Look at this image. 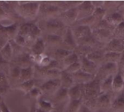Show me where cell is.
<instances>
[{
	"mask_svg": "<svg viewBox=\"0 0 124 112\" xmlns=\"http://www.w3.org/2000/svg\"><path fill=\"white\" fill-rule=\"evenodd\" d=\"M100 93V81L95 77L92 82L84 85L82 103L91 109L95 108L97 99Z\"/></svg>",
	"mask_w": 124,
	"mask_h": 112,
	"instance_id": "1",
	"label": "cell"
},
{
	"mask_svg": "<svg viewBox=\"0 0 124 112\" xmlns=\"http://www.w3.org/2000/svg\"><path fill=\"white\" fill-rule=\"evenodd\" d=\"M41 33V30L38 25L32 23H26L23 24L18 29L17 34L23 37L25 41L26 45L28 43H31V45L33 42L39 38V36Z\"/></svg>",
	"mask_w": 124,
	"mask_h": 112,
	"instance_id": "2",
	"label": "cell"
},
{
	"mask_svg": "<svg viewBox=\"0 0 124 112\" xmlns=\"http://www.w3.org/2000/svg\"><path fill=\"white\" fill-rule=\"evenodd\" d=\"M39 2H17L15 10L22 17L25 19H33L39 15Z\"/></svg>",
	"mask_w": 124,
	"mask_h": 112,
	"instance_id": "3",
	"label": "cell"
},
{
	"mask_svg": "<svg viewBox=\"0 0 124 112\" xmlns=\"http://www.w3.org/2000/svg\"><path fill=\"white\" fill-rule=\"evenodd\" d=\"M67 28L66 25L59 17L50 18L44 21V28L47 32V34L57 35L62 37Z\"/></svg>",
	"mask_w": 124,
	"mask_h": 112,
	"instance_id": "4",
	"label": "cell"
},
{
	"mask_svg": "<svg viewBox=\"0 0 124 112\" xmlns=\"http://www.w3.org/2000/svg\"><path fill=\"white\" fill-rule=\"evenodd\" d=\"M62 10L57 5L56 2H42L40 3L39 15L46 17V20L58 17Z\"/></svg>",
	"mask_w": 124,
	"mask_h": 112,
	"instance_id": "5",
	"label": "cell"
},
{
	"mask_svg": "<svg viewBox=\"0 0 124 112\" xmlns=\"http://www.w3.org/2000/svg\"><path fill=\"white\" fill-rule=\"evenodd\" d=\"M118 71V65L115 63H103L98 67L95 77L100 82L110 75H115Z\"/></svg>",
	"mask_w": 124,
	"mask_h": 112,
	"instance_id": "6",
	"label": "cell"
},
{
	"mask_svg": "<svg viewBox=\"0 0 124 112\" xmlns=\"http://www.w3.org/2000/svg\"><path fill=\"white\" fill-rule=\"evenodd\" d=\"M76 8L78 11L77 21L93 15L94 11L95 9L92 1H81Z\"/></svg>",
	"mask_w": 124,
	"mask_h": 112,
	"instance_id": "7",
	"label": "cell"
},
{
	"mask_svg": "<svg viewBox=\"0 0 124 112\" xmlns=\"http://www.w3.org/2000/svg\"><path fill=\"white\" fill-rule=\"evenodd\" d=\"M77 46L78 45L73 36L71 28L68 27L65 33L62 36V44L60 47L65 50H67L68 51H70V52H74Z\"/></svg>",
	"mask_w": 124,
	"mask_h": 112,
	"instance_id": "8",
	"label": "cell"
},
{
	"mask_svg": "<svg viewBox=\"0 0 124 112\" xmlns=\"http://www.w3.org/2000/svg\"><path fill=\"white\" fill-rule=\"evenodd\" d=\"M60 87V79L46 80L44 83H43L39 86V89L41 90L42 94L52 95H53Z\"/></svg>",
	"mask_w": 124,
	"mask_h": 112,
	"instance_id": "9",
	"label": "cell"
},
{
	"mask_svg": "<svg viewBox=\"0 0 124 112\" xmlns=\"http://www.w3.org/2000/svg\"><path fill=\"white\" fill-rule=\"evenodd\" d=\"M92 34L97 42H108L114 36L113 31L104 28H94L92 29Z\"/></svg>",
	"mask_w": 124,
	"mask_h": 112,
	"instance_id": "10",
	"label": "cell"
},
{
	"mask_svg": "<svg viewBox=\"0 0 124 112\" xmlns=\"http://www.w3.org/2000/svg\"><path fill=\"white\" fill-rule=\"evenodd\" d=\"M76 7L70 8L64 12H62L58 17L65 25L75 24V23L77 21L78 17V11Z\"/></svg>",
	"mask_w": 124,
	"mask_h": 112,
	"instance_id": "11",
	"label": "cell"
},
{
	"mask_svg": "<svg viewBox=\"0 0 124 112\" xmlns=\"http://www.w3.org/2000/svg\"><path fill=\"white\" fill-rule=\"evenodd\" d=\"M105 52H114L121 53L124 50V39L119 37H113L107 43Z\"/></svg>",
	"mask_w": 124,
	"mask_h": 112,
	"instance_id": "12",
	"label": "cell"
},
{
	"mask_svg": "<svg viewBox=\"0 0 124 112\" xmlns=\"http://www.w3.org/2000/svg\"><path fill=\"white\" fill-rule=\"evenodd\" d=\"M81 63V70L85 73L95 76L98 69V66L89 60L86 56L79 58Z\"/></svg>",
	"mask_w": 124,
	"mask_h": 112,
	"instance_id": "13",
	"label": "cell"
},
{
	"mask_svg": "<svg viewBox=\"0 0 124 112\" xmlns=\"http://www.w3.org/2000/svg\"><path fill=\"white\" fill-rule=\"evenodd\" d=\"M14 66H18L20 69L27 68L29 66H32L33 61L31 60V53L23 52L22 54L15 57V60L13 61Z\"/></svg>",
	"mask_w": 124,
	"mask_h": 112,
	"instance_id": "14",
	"label": "cell"
},
{
	"mask_svg": "<svg viewBox=\"0 0 124 112\" xmlns=\"http://www.w3.org/2000/svg\"><path fill=\"white\" fill-rule=\"evenodd\" d=\"M111 93H100L96 102V107L99 109L107 110L111 108Z\"/></svg>",
	"mask_w": 124,
	"mask_h": 112,
	"instance_id": "15",
	"label": "cell"
},
{
	"mask_svg": "<svg viewBox=\"0 0 124 112\" xmlns=\"http://www.w3.org/2000/svg\"><path fill=\"white\" fill-rule=\"evenodd\" d=\"M84 93V85L75 84L72 87L68 90L69 100L81 101Z\"/></svg>",
	"mask_w": 124,
	"mask_h": 112,
	"instance_id": "16",
	"label": "cell"
},
{
	"mask_svg": "<svg viewBox=\"0 0 124 112\" xmlns=\"http://www.w3.org/2000/svg\"><path fill=\"white\" fill-rule=\"evenodd\" d=\"M73 80L75 84H79V85H85L90 82H92L95 76L85 73L80 70L79 71L72 74Z\"/></svg>",
	"mask_w": 124,
	"mask_h": 112,
	"instance_id": "17",
	"label": "cell"
},
{
	"mask_svg": "<svg viewBox=\"0 0 124 112\" xmlns=\"http://www.w3.org/2000/svg\"><path fill=\"white\" fill-rule=\"evenodd\" d=\"M46 50V44L42 38H38L31 47V54L33 55H44Z\"/></svg>",
	"mask_w": 124,
	"mask_h": 112,
	"instance_id": "18",
	"label": "cell"
},
{
	"mask_svg": "<svg viewBox=\"0 0 124 112\" xmlns=\"http://www.w3.org/2000/svg\"><path fill=\"white\" fill-rule=\"evenodd\" d=\"M124 89V76L122 72L118 71L113 79V92L121 93Z\"/></svg>",
	"mask_w": 124,
	"mask_h": 112,
	"instance_id": "19",
	"label": "cell"
},
{
	"mask_svg": "<svg viewBox=\"0 0 124 112\" xmlns=\"http://www.w3.org/2000/svg\"><path fill=\"white\" fill-rule=\"evenodd\" d=\"M67 100L69 101L68 95V90L63 87H60L57 92L52 95V104L53 103L55 104H60L65 102Z\"/></svg>",
	"mask_w": 124,
	"mask_h": 112,
	"instance_id": "20",
	"label": "cell"
},
{
	"mask_svg": "<svg viewBox=\"0 0 124 112\" xmlns=\"http://www.w3.org/2000/svg\"><path fill=\"white\" fill-rule=\"evenodd\" d=\"M60 81V87L67 90L70 89L75 85L72 74L67 73L64 70H62L61 71Z\"/></svg>",
	"mask_w": 124,
	"mask_h": 112,
	"instance_id": "21",
	"label": "cell"
},
{
	"mask_svg": "<svg viewBox=\"0 0 124 112\" xmlns=\"http://www.w3.org/2000/svg\"><path fill=\"white\" fill-rule=\"evenodd\" d=\"M111 109L113 112H124V90L112 101Z\"/></svg>",
	"mask_w": 124,
	"mask_h": 112,
	"instance_id": "22",
	"label": "cell"
},
{
	"mask_svg": "<svg viewBox=\"0 0 124 112\" xmlns=\"http://www.w3.org/2000/svg\"><path fill=\"white\" fill-rule=\"evenodd\" d=\"M104 54L105 52L101 50H94L86 57L97 66H100L104 63Z\"/></svg>",
	"mask_w": 124,
	"mask_h": 112,
	"instance_id": "23",
	"label": "cell"
},
{
	"mask_svg": "<svg viewBox=\"0 0 124 112\" xmlns=\"http://www.w3.org/2000/svg\"><path fill=\"white\" fill-rule=\"evenodd\" d=\"M105 19L114 28L118 25H119L121 22L124 21L122 14L120 12H113V13H111L110 15H108L105 16Z\"/></svg>",
	"mask_w": 124,
	"mask_h": 112,
	"instance_id": "24",
	"label": "cell"
},
{
	"mask_svg": "<svg viewBox=\"0 0 124 112\" xmlns=\"http://www.w3.org/2000/svg\"><path fill=\"white\" fill-rule=\"evenodd\" d=\"M44 40V39H43ZM46 46L49 45V47H60L61 44H62V37L60 36H57V35H53V34H47L46 36L45 40H44Z\"/></svg>",
	"mask_w": 124,
	"mask_h": 112,
	"instance_id": "25",
	"label": "cell"
},
{
	"mask_svg": "<svg viewBox=\"0 0 124 112\" xmlns=\"http://www.w3.org/2000/svg\"><path fill=\"white\" fill-rule=\"evenodd\" d=\"M114 75H110L100 82V93H111L113 92V79Z\"/></svg>",
	"mask_w": 124,
	"mask_h": 112,
	"instance_id": "26",
	"label": "cell"
},
{
	"mask_svg": "<svg viewBox=\"0 0 124 112\" xmlns=\"http://www.w3.org/2000/svg\"><path fill=\"white\" fill-rule=\"evenodd\" d=\"M35 75V71L33 66H29L27 68L21 69L20 71V83L31 80L33 79Z\"/></svg>",
	"mask_w": 124,
	"mask_h": 112,
	"instance_id": "27",
	"label": "cell"
},
{
	"mask_svg": "<svg viewBox=\"0 0 124 112\" xmlns=\"http://www.w3.org/2000/svg\"><path fill=\"white\" fill-rule=\"evenodd\" d=\"M71 52L70 51H68L67 50H65L62 47H58L57 48L54 53H53V57H52L54 60H57V62H59L60 63H62V61L67 57L68 56Z\"/></svg>",
	"mask_w": 124,
	"mask_h": 112,
	"instance_id": "28",
	"label": "cell"
},
{
	"mask_svg": "<svg viewBox=\"0 0 124 112\" xmlns=\"http://www.w3.org/2000/svg\"><path fill=\"white\" fill-rule=\"evenodd\" d=\"M0 55L7 62H9L12 60L13 52L10 41H9V42L1 49V50L0 51Z\"/></svg>",
	"mask_w": 124,
	"mask_h": 112,
	"instance_id": "29",
	"label": "cell"
},
{
	"mask_svg": "<svg viewBox=\"0 0 124 112\" xmlns=\"http://www.w3.org/2000/svg\"><path fill=\"white\" fill-rule=\"evenodd\" d=\"M79 60H80L79 57L77 55V54L76 52H73L68 56H67L60 63V64H62V69L64 70L69 66L76 63V62H78Z\"/></svg>",
	"mask_w": 124,
	"mask_h": 112,
	"instance_id": "30",
	"label": "cell"
},
{
	"mask_svg": "<svg viewBox=\"0 0 124 112\" xmlns=\"http://www.w3.org/2000/svg\"><path fill=\"white\" fill-rule=\"evenodd\" d=\"M121 53L114 52H105L104 63H118Z\"/></svg>",
	"mask_w": 124,
	"mask_h": 112,
	"instance_id": "31",
	"label": "cell"
},
{
	"mask_svg": "<svg viewBox=\"0 0 124 112\" xmlns=\"http://www.w3.org/2000/svg\"><path fill=\"white\" fill-rule=\"evenodd\" d=\"M81 103H82L81 101L69 100V101L67 103L65 106V108L63 112H77Z\"/></svg>",
	"mask_w": 124,
	"mask_h": 112,
	"instance_id": "32",
	"label": "cell"
},
{
	"mask_svg": "<svg viewBox=\"0 0 124 112\" xmlns=\"http://www.w3.org/2000/svg\"><path fill=\"white\" fill-rule=\"evenodd\" d=\"M35 83H36L35 80L33 79H31V80L20 83L17 87H18L19 90L24 92L25 93H28L31 90H33L36 87Z\"/></svg>",
	"mask_w": 124,
	"mask_h": 112,
	"instance_id": "33",
	"label": "cell"
},
{
	"mask_svg": "<svg viewBox=\"0 0 124 112\" xmlns=\"http://www.w3.org/2000/svg\"><path fill=\"white\" fill-rule=\"evenodd\" d=\"M38 109L46 112H52L54 110V105L51 101L44 99H39L38 101Z\"/></svg>",
	"mask_w": 124,
	"mask_h": 112,
	"instance_id": "34",
	"label": "cell"
},
{
	"mask_svg": "<svg viewBox=\"0 0 124 112\" xmlns=\"http://www.w3.org/2000/svg\"><path fill=\"white\" fill-rule=\"evenodd\" d=\"M93 16L94 17V18L96 20V23L101 21L106 16V9H105L103 7L95 8L94 13H93Z\"/></svg>",
	"mask_w": 124,
	"mask_h": 112,
	"instance_id": "35",
	"label": "cell"
},
{
	"mask_svg": "<svg viewBox=\"0 0 124 112\" xmlns=\"http://www.w3.org/2000/svg\"><path fill=\"white\" fill-rule=\"evenodd\" d=\"M81 70V63L80 60L78 62H76L70 66H69L68 67H67L66 69H64L65 71H66L67 73L70 74H73L78 71H79Z\"/></svg>",
	"mask_w": 124,
	"mask_h": 112,
	"instance_id": "36",
	"label": "cell"
},
{
	"mask_svg": "<svg viewBox=\"0 0 124 112\" xmlns=\"http://www.w3.org/2000/svg\"><path fill=\"white\" fill-rule=\"evenodd\" d=\"M20 71L21 69L20 67L13 66V67L10 70V77L12 78V79L15 81H19L20 76Z\"/></svg>",
	"mask_w": 124,
	"mask_h": 112,
	"instance_id": "37",
	"label": "cell"
},
{
	"mask_svg": "<svg viewBox=\"0 0 124 112\" xmlns=\"http://www.w3.org/2000/svg\"><path fill=\"white\" fill-rule=\"evenodd\" d=\"M124 31V21L121 22L119 25H118L116 27H115L113 30V34L115 36H117V37L121 36L123 32Z\"/></svg>",
	"mask_w": 124,
	"mask_h": 112,
	"instance_id": "38",
	"label": "cell"
},
{
	"mask_svg": "<svg viewBox=\"0 0 124 112\" xmlns=\"http://www.w3.org/2000/svg\"><path fill=\"white\" fill-rule=\"evenodd\" d=\"M31 97L33 98H39L41 97V95H42V93L41 91V90L39 89V87H35L33 90H31L28 93Z\"/></svg>",
	"mask_w": 124,
	"mask_h": 112,
	"instance_id": "39",
	"label": "cell"
},
{
	"mask_svg": "<svg viewBox=\"0 0 124 112\" xmlns=\"http://www.w3.org/2000/svg\"><path fill=\"white\" fill-rule=\"evenodd\" d=\"M7 87H8L7 79L5 74L2 71H0V88L7 89Z\"/></svg>",
	"mask_w": 124,
	"mask_h": 112,
	"instance_id": "40",
	"label": "cell"
},
{
	"mask_svg": "<svg viewBox=\"0 0 124 112\" xmlns=\"http://www.w3.org/2000/svg\"><path fill=\"white\" fill-rule=\"evenodd\" d=\"M117 65H118V71L123 73L124 70V50L121 54V57H120V59H119Z\"/></svg>",
	"mask_w": 124,
	"mask_h": 112,
	"instance_id": "41",
	"label": "cell"
},
{
	"mask_svg": "<svg viewBox=\"0 0 124 112\" xmlns=\"http://www.w3.org/2000/svg\"><path fill=\"white\" fill-rule=\"evenodd\" d=\"M9 39L4 36H0V51L1 50V49L9 42Z\"/></svg>",
	"mask_w": 124,
	"mask_h": 112,
	"instance_id": "42",
	"label": "cell"
},
{
	"mask_svg": "<svg viewBox=\"0 0 124 112\" xmlns=\"http://www.w3.org/2000/svg\"><path fill=\"white\" fill-rule=\"evenodd\" d=\"M93 6L94 7V8H100V7H103L104 6V1H92Z\"/></svg>",
	"mask_w": 124,
	"mask_h": 112,
	"instance_id": "43",
	"label": "cell"
},
{
	"mask_svg": "<svg viewBox=\"0 0 124 112\" xmlns=\"http://www.w3.org/2000/svg\"><path fill=\"white\" fill-rule=\"evenodd\" d=\"M77 112H92V109H89L88 106H86V105L81 103V106L79 107L78 110Z\"/></svg>",
	"mask_w": 124,
	"mask_h": 112,
	"instance_id": "44",
	"label": "cell"
},
{
	"mask_svg": "<svg viewBox=\"0 0 124 112\" xmlns=\"http://www.w3.org/2000/svg\"><path fill=\"white\" fill-rule=\"evenodd\" d=\"M0 110L1 112H10L9 109L7 108V105L4 103V101L0 103Z\"/></svg>",
	"mask_w": 124,
	"mask_h": 112,
	"instance_id": "45",
	"label": "cell"
},
{
	"mask_svg": "<svg viewBox=\"0 0 124 112\" xmlns=\"http://www.w3.org/2000/svg\"><path fill=\"white\" fill-rule=\"evenodd\" d=\"M5 90L6 89H3V88H0V103L1 102H2L3 101L1 100V95H2V93L5 91Z\"/></svg>",
	"mask_w": 124,
	"mask_h": 112,
	"instance_id": "46",
	"label": "cell"
},
{
	"mask_svg": "<svg viewBox=\"0 0 124 112\" xmlns=\"http://www.w3.org/2000/svg\"><path fill=\"white\" fill-rule=\"evenodd\" d=\"M95 112H107L105 110H102V109H98L97 111H96Z\"/></svg>",
	"mask_w": 124,
	"mask_h": 112,
	"instance_id": "47",
	"label": "cell"
},
{
	"mask_svg": "<svg viewBox=\"0 0 124 112\" xmlns=\"http://www.w3.org/2000/svg\"><path fill=\"white\" fill-rule=\"evenodd\" d=\"M36 112H44V111L41 110V109H36Z\"/></svg>",
	"mask_w": 124,
	"mask_h": 112,
	"instance_id": "48",
	"label": "cell"
},
{
	"mask_svg": "<svg viewBox=\"0 0 124 112\" xmlns=\"http://www.w3.org/2000/svg\"><path fill=\"white\" fill-rule=\"evenodd\" d=\"M121 14H122V16H123V18H124V10L123 11V12H122Z\"/></svg>",
	"mask_w": 124,
	"mask_h": 112,
	"instance_id": "49",
	"label": "cell"
},
{
	"mask_svg": "<svg viewBox=\"0 0 124 112\" xmlns=\"http://www.w3.org/2000/svg\"><path fill=\"white\" fill-rule=\"evenodd\" d=\"M123 74H124V71H123Z\"/></svg>",
	"mask_w": 124,
	"mask_h": 112,
	"instance_id": "50",
	"label": "cell"
},
{
	"mask_svg": "<svg viewBox=\"0 0 124 112\" xmlns=\"http://www.w3.org/2000/svg\"><path fill=\"white\" fill-rule=\"evenodd\" d=\"M0 112H1V110H0Z\"/></svg>",
	"mask_w": 124,
	"mask_h": 112,
	"instance_id": "51",
	"label": "cell"
}]
</instances>
